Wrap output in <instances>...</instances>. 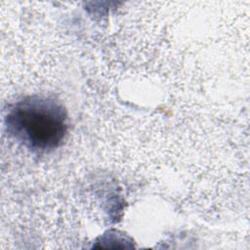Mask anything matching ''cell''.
Returning a JSON list of instances; mask_svg holds the SVG:
<instances>
[{"instance_id":"cell-1","label":"cell","mask_w":250,"mask_h":250,"mask_svg":"<svg viewBox=\"0 0 250 250\" xmlns=\"http://www.w3.org/2000/svg\"><path fill=\"white\" fill-rule=\"evenodd\" d=\"M8 133L24 147L48 152L59 147L67 133V113L54 99L29 96L14 104L6 116Z\"/></svg>"}]
</instances>
